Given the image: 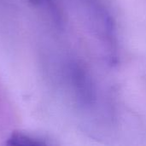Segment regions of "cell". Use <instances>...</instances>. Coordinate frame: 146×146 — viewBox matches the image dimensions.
<instances>
[{
    "label": "cell",
    "instance_id": "cell-3",
    "mask_svg": "<svg viewBox=\"0 0 146 146\" xmlns=\"http://www.w3.org/2000/svg\"><path fill=\"white\" fill-rule=\"evenodd\" d=\"M10 145H42L44 143H42L38 139L32 138L28 135L21 134V133H14L9 139V142L7 143Z\"/></svg>",
    "mask_w": 146,
    "mask_h": 146
},
{
    "label": "cell",
    "instance_id": "cell-1",
    "mask_svg": "<svg viewBox=\"0 0 146 146\" xmlns=\"http://www.w3.org/2000/svg\"><path fill=\"white\" fill-rule=\"evenodd\" d=\"M88 29L100 44L107 62L115 65L118 61L116 28L112 16L100 0H78Z\"/></svg>",
    "mask_w": 146,
    "mask_h": 146
},
{
    "label": "cell",
    "instance_id": "cell-2",
    "mask_svg": "<svg viewBox=\"0 0 146 146\" xmlns=\"http://www.w3.org/2000/svg\"><path fill=\"white\" fill-rule=\"evenodd\" d=\"M69 78L79 104L85 109H91L97 101V92L93 80L84 65L73 61L68 66Z\"/></svg>",
    "mask_w": 146,
    "mask_h": 146
},
{
    "label": "cell",
    "instance_id": "cell-4",
    "mask_svg": "<svg viewBox=\"0 0 146 146\" xmlns=\"http://www.w3.org/2000/svg\"><path fill=\"white\" fill-rule=\"evenodd\" d=\"M31 3H35V4H39V3H41L42 2H44V1H45V0H29Z\"/></svg>",
    "mask_w": 146,
    "mask_h": 146
}]
</instances>
